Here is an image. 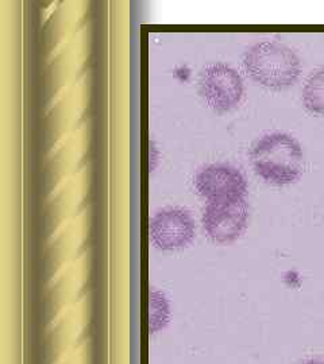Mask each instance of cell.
Returning a JSON list of instances; mask_svg holds the SVG:
<instances>
[{"instance_id": "obj_1", "label": "cell", "mask_w": 324, "mask_h": 364, "mask_svg": "<svg viewBox=\"0 0 324 364\" xmlns=\"http://www.w3.org/2000/svg\"><path fill=\"white\" fill-rule=\"evenodd\" d=\"M250 159L263 181L277 186L298 181L304 168V154L298 141L284 132L261 136L253 144Z\"/></svg>"}, {"instance_id": "obj_2", "label": "cell", "mask_w": 324, "mask_h": 364, "mask_svg": "<svg viewBox=\"0 0 324 364\" xmlns=\"http://www.w3.org/2000/svg\"><path fill=\"white\" fill-rule=\"evenodd\" d=\"M244 68L256 82L276 91L292 87L301 73L298 54L276 41H261L250 46L244 55Z\"/></svg>"}, {"instance_id": "obj_7", "label": "cell", "mask_w": 324, "mask_h": 364, "mask_svg": "<svg viewBox=\"0 0 324 364\" xmlns=\"http://www.w3.org/2000/svg\"><path fill=\"white\" fill-rule=\"evenodd\" d=\"M303 105L315 115H324V66L312 72L303 88Z\"/></svg>"}, {"instance_id": "obj_8", "label": "cell", "mask_w": 324, "mask_h": 364, "mask_svg": "<svg viewBox=\"0 0 324 364\" xmlns=\"http://www.w3.org/2000/svg\"><path fill=\"white\" fill-rule=\"evenodd\" d=\"M168 301L156 289L150 290L149 297V328L152 333H156L168 324Z\"/></svg>"}, {"instance_id": "obj_5", "label": "cell", "mask_w": 324, "mask_h": 364, "mask_svg": "<svg viewBox=\"0 0 324 364\" xmlns=\"http://www.w3.org/2000/svg\"><path fill=\"white\" fill-rule=\"evenodd\" d=\"M194 188L208 203L245 198L247 193L244 174L227 164H212L200 170L194 177Z\"/></svg>"}, {"instance_id": "obj_4", "label": "cell", "mask_w": 324, "mask_h": 364, "mask_svg": "<svg viewBox=\"0 0 324 364\" xmlns=\"http://www.w3.org/2000/svg\"><path fill=\"white\" fill-rule=\"evenodd\" d=\"M249 220L246 198L208 203L203 212V227L215 243H233L245 232Z\"/></svg>"}, {"instance_id": "obj_6", "label": "cell", "mask_w": 324, "mask_h": 364, "mask_svg": "<svg viewBox=\"0 0 324 364\" xmlns=\"http://www.w3.org/2000/svg\"><path fill=\"white\" fill-rule=\"evenodd\" d=\"M194 220L184 208H165L150 220V239L157 247L173 251L187 247L194 237Z\"/></svg>"}, {"instance_id": "obj_9", "label": "cell", "mask_w": 324, "mask_h": 364, "mask_svg": "<svg viewBox=\"0 0 324 364\" xmlns=\"http://www.w3.org/2000/svg\"><path fill=\"white\" fill-rule=\"evenodd\" d=\"M300 364H324V360L322 359H307Z\"/></svg>"}, {"instance_id": "obj_3", "label": "cell", "mask_w": 324, "mask_h": 364, "mask_svg": "<svg viewBox=\"0 0 324 364\" xmlns=\"http://www.w3.org/2000/svg\"><path fill=\"white\" fill-rule=\"evenodd\" d=\"M199 92L209 108L227 112L241 103L244 81L239 73L227 64L206 66L199 78Z\"/></svg>"}]
</instances>
